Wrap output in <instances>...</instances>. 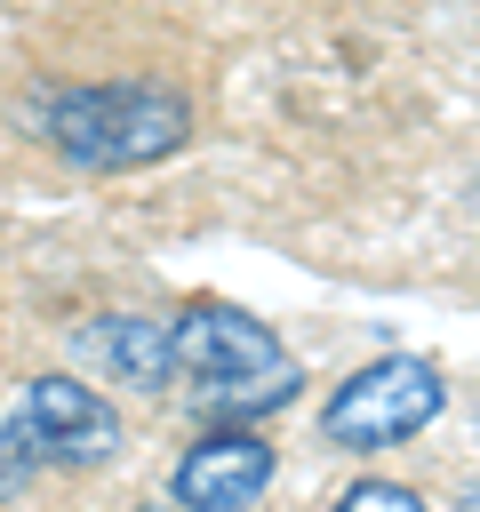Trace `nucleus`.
Listing matches in <instances>:
<instances>
[{"instance_id": "0eeeda50", "label": "nucleus", "mask_w": 480, "mask_h": 512, "mask_svg": "<svg viewBox=\"0 0 480 512\" xmlns=\"http://www.w3.org/2000/svg\"><path fill=\"white\" fill-rule=\"evenodd\" d=\"M336 504H352V512H416L424 496H416V488H400V480H352Z\"/></svg>"}, {"instance_id": "423d86ee", "label": "nucleus", "mask_w": 480, "mask_h": 512, "mask_svg": "<svg viewBox=\"0 0 480 512\" xmlns=\"http://www.w3.org/2000/svg\"><path fill=\"white\" fill-rule=\"evenodd\" d=\"M72 352L96 360L112 384H136V392L176 384V352H168V328H160L152 312H104V320H88V328L72 336Z\"/></svg>"}, {"instance_id": "6e6552de", "label": "nucleus", "mask_w": 480, "mask_h": 512, "mask_svg": "<svg viewBox=\"0 0 480 512\" xmlns=\"http://www.w3.org/2000/svg\"><path fill=\"white\" fill-rule=\"evenodd\" d=\"M8 488H16V472H8V464H0V496H8Z\"/></svg>"}, {"instance_id": "39448f33", "label": "nucleus", "mask_w": 480, "mask_h": 512, "mask_svg": "<svg viewBox=\"0 0 480 512\" xmlns=\"http://www.w3.org/2000/svg\"><path fill=\"white\" fill-rule=\"evenodd\" d=\"M272 472H280L272 440L224 424V432H208V440H192V448L176 456L168 496H176L184 512H240V504H256V496L272 488Z\"/></svg>"}, {"instance_id": "20e7f679", "label": "nucleus", "mask_w": 480, "mask_h": 512, "mask_svg": "<svg viewBox=\"0 0 480 512\" xmlns=\"http://www.w3.org/2000/svg\"><path fill=\"white\" fill-rule=\"evenodd\" d=\"M16 408L40 432V456L64 464V472H96V464L120 456V408L80 376H32Z\"/></svg>"}, {"instance_id": "f03ea898", "label": "nucleus", "mask_w": 480, "mask_h": 512, "mask_svg": "<svg viewBox=\"0 0 480 512\" xmlns=\"http://www.w3.org/2000/svg\"><path fill=\"white\" fill-rule=\"evenodd\" d=\"M168 352H176V376L200 384V408L208 416H256V408H288L296 400V360L288 344L240 312V304H192L168 320Z\"/></svg>"}, {"instance_id": "7ed1b4c3", "label": "nucleus", "mask_w": 480, "mask_h": 512, "mask_svg": "<svg viewBox=\"0 0 480 512\" xmlns=\"http://www.w3.org/2000/svg\"><path fill=\"white\" fill-rule=\"evenodd\" d=\"M440 408H448V376H440L432 360H416V352H384V360L352 368V376L328 392V408H320V440L376 456V448L416 440Z\"/></svg>"}, {"instance_id": "f257e3e1", "label": "nucleus", "mask_w": 480, "mask_h": 512, "mask_svg": "<svg viewBox=\"0 0 480 512\" xmlns=\"http://www.w3.org/2000/svg\"><path fill=\"white\" fill-rule=\"evenodd\" d=\"M24 128L88 176H128V168H160L192 144V104L160 80H80V88L32 96Z\"/></svg>"}]
</instances>
